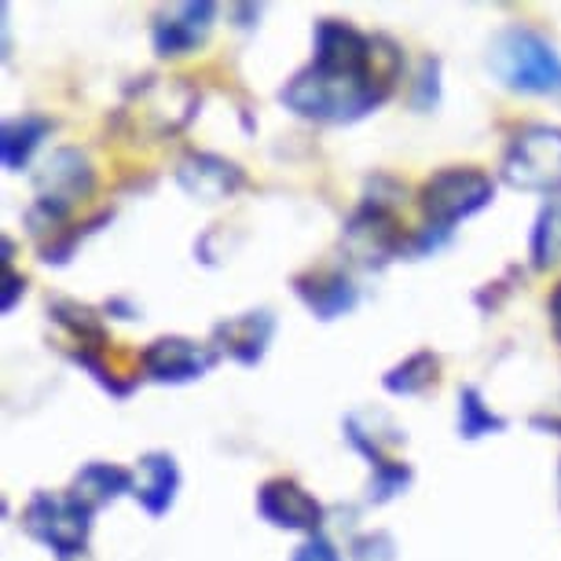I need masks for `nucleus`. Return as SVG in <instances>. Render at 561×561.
Returning <instances> with one entry per match:
<instances>
[{"instance_id": "nucleus-1", "label": "nucleus", "mask_w": 561, "mask_h": 561, "mask_svg": "<svg viewBox=\"0 0 561 561\" xmlns=\"http://www.w3.org/2000/svg\"><path fill=\"white\" fill-rule=\"evenodd\" d=\"M400 70H323L309 62L287 81L279 100L309 122H356L386 103Z\"/></svg>"}, {"instance_id": "nucleus-2", "label": "nucleus", "mask_w": 561, "mask_h": 561, "mask_svg": "<svg viewBox=\"0 0 561 561\" xmlns=\"http://www.w3.org/2000/svg\"><path fill=\"white\" fill-rule=\"evenodd\" d=\"M489 67L506 89L528 96H561V56L528 26H506L492 37Z\"/></svg>"}, {"instance_id": "nucleus-3", "label": "nucleus", "mask_w": 561, "mask_h": 561, "mask_svg": "<svg viewBox=\"0 0 561 561\" xmlns=\"http://www.w3.org/2000/svg\"><path fill=\"white\" fill-rule=\"evenodd\" d=\"M34 187H37V198L26 214V225L30 231H45V228H56L59 220L78 206V198L92 195L96 173H92V162L78 147H59L45 162V169L37 173Z\"/></svg>"}, {"instance_id": "nucleus-4", "label": "nucleus", "mask_w": 561, "mask_h": 561, "mask_svg": "<svg viewBox=\"0 0 561 561\" xmlns=\"http://www.w3.org/2000/svg\"><path fill=\"white\" fill-rule=\"evenodd\" d=\"M495 184L481 169H440L426 180L422 187V214H426V228L440 231V236H451V228L459 220L481 214L484 206L492 203Z\"/></svg>"}, {"instance_id": "nucleus-5", "label": "nucleus", "mask_w": 561, "mask_h": 561, "mask_svg": "<svg viewBox=\"0 0 561 561\" xmlns=\"http://www.w3.org/2000/svg\"><path fill=\"white\" fill-rule=\"evenodd\" d=\"M500 176L517 192H558L561 187V129L558 125H525L514 133L503 154Z\"/></svg>"}, {"instance_id": "nucleus-6", "label": "nucleus", "mask_w": 561, "mask_h": 561, "mask_svg": "<svg viewBox=\"0 0 561 561\" xmlns=\"http://www.w3.org/2000/svg\"><path fill=\"white\" fill-rule=\"evenodd\" d=\"M23 528L37 543H45L59 561H70L84 554V547H89L92 511L73 500L70 492L67 495L37 492L23 511Z\"/></svg>"}, {"instance_id": "nucleus-7", "label": "nucleus", "mask_w": 561, "mask_h": 561, "mask_svg": "<svg viewBox=\"0 0 561 561\" xmlns=\"http://www.w3.org/2000/svg\"><path fill=\"white\" fill-rule=\"evenodd\" d=\"M397 198H382V195H367L364 203L345 225L342 247L356 264L364 268H382L386 261H393L400 250H404V236L397 228L393 217Z\"/></svg>"}, {"instance_id": "nucleus-8", "label": "nucleus", "mask_w": 561, "mask_h": 561, "mask_svg": "<svg viewBox=\"0 0 561 561\" xmlns=\"http://www.w3.org/2000/svg\"><path fill=\"white\" fill-rule=\"evenodd\" d=\"M144 364V375L151 382H162V386H184V382H195L214 370L217 364V348L209 345H198L192 337H158L144 348L140 356Z\"/></svg>"}, {"instance_id": "nucleus-9", "label": "nucleus", "mask_w": 561, "mask_h": 561, "mask_svg": "<svg viewBox=\"0 0 561 561\" xmlns=\"http://www.w3.org/2000/svg\"><path fill=\"white\" fill-rule=\"evenodd\" d=\"M257 511L264 522H272L275 528H287V533L316 536V528L323 525V503L290 478L264 481L257 492Z\"/></svg>"}, {"instance_id": "nucleus-10", "label": "nucleus", "mask_w": 561, "mask_h": 561, "mask_svg": "<svg viewBox=\"0 0 561 561\" xmlns=\"http://www.w3.org/2000/svg\"><path fill=\"white\" fill-rule=\"evenodd\" d=\"M176 184L184 187L187 195L198 198V203H225L247 184L242 169L236 162L209 151H192L176 162Z\"/></svg>"}, {"instance_id": "nucleus-11", "label": "nucleus", "mask_w": 561, "mask_h": 561, "mask_svg": "<svg viewBox=\"0 0 561 561\" xmlns=\"http://www.w3.org/2000/svg\"><path fill=\"white\" fill-rule=\"evenodd\" d=\"M217 4L198 0V4H180L169 15L154 19V51L158 56H187L192 48H198L206 41V34L214 30Z\"/></svg>"}, {"instance_id": "nucleus-12", "label": "nucleus", "mask_w": 561, "mask_h": 561, "mask_svg": "<svg viewBox=\"0 0 561 561\" xmlns=\"http://www.w3.org/2000/svg\"><path fill=\"white\" fill-rule=\"evenodd\" d=\"M272 334H275V316L268 309L242 312L236 320H225L214 327V342L220 345V353H228L231 359H239V364H247V367H253L264 356Z\"/></svg>"}, {"instance_id": "nucleus-13", "label": "nucleus", "mask_w": 561, "mask_h": 561, "mask_svg": "<svg viewBox=\"0 0 561 561\" xmlns=\"http://www.w3.org/2000/svg\"><path fill=\"white\" fill-rule=\"evenodd\" d=\"M294 290L298 298L309 305V309L320 316V320H337V316L353 312L359 294L353 287V279L342 272H309L294 279Z\"/></svg>"}, {"instance_id": "nucleus-14", "label": "nucleus", "mask_w": 561, "mask_h": 561, "mask_svg": "<svg viewBox=\"0 0 561 561\" xmlns=\"http://www.w3.org/2000/svg\"><path fill=\"white\" fill-rule=\"evenodd\" d=\"M180 489V466L169 451H147L136 466V489L133 495L140 500L147 514H165L176 500Z\"/></svg>"}, {"instance_id": "nucleus-15", "label": "nucleus", "mask_w": 561, "mask_h": 561, "mask_svg": "<svg viewBox=\"0 0 561 561\" xmlns=\"http://www.w3.org/2000/svg\"><path fill=\"white\" fill-rule=\"evenodd\" d=\"M136 489V473H129L125 466H114V462H89L78 470V478L70 484V495L78 503L89 506L92 514L100 511L103 503L118 500L122 492H133Z\"/></svg>"}, {"instance_id": "nucleus-16", "label": "nucleus", "mask_w": 561, "mask_h": 561, "mask_svg": "<svg viewBox=\"0 0 561 561\" xmlns=\"http://www.w3.org/2000/svg\"><path fill=\"white\" fill-rule=\"evenodd\" d=\"M345 437L353 440V448H356V451H364V455H367L370 466H375V481H370V500H375V503H386V500H393L397 492H404V489H408V481H411V466H408V462L386 459L382 444L370 440L367 433L359 430L353 419H345Z\"/></svg>"}, {"instance_id": "nucleus-17", "label": "nucleus", "mask_w": 561, "mask_h": 561, "mask_svg": "<svg viewBox=\"0 0 561 561\" xmlns=\"http://www.w3.org/2000/svg\"><path fill=\"white\" fill-rule=\"evenodd\" d=\"M51 133V122L48 118H37V114H26V118H12L0 133V151H4V165L12 169H23L30 162V154L37 151V144L45 140Z\"/></svg>"}, {"instance_id": "nucleus-18", "label": "nucleus", "mask_w": 561, "mask_h": 561, "mask_svg": "<svg viewBox=\"0 0 561 561\" xmlns=\"http://www.w3.org/2000/svg\"><path fill=\"white\" fill-rule=\"evenodd\" d=\"M533 264L536 268H554L561 264V187L547 195L539 220L533 228Z\"/></svg>"}, {"instance_id": "nucleus-19", "label": "nucleus", "mask_w": 561, "mask_h": 561, "mask_svg": "<svg viewBox=\"0 0 561 561\" xmlns=\"http://www.w3.org/2000/svg\"><path fill=\"white\" fill-rule=\"evenodd\" d=\"M437 370H440L437 356L415 353V356H408L404 364H397L393 370H389V375L382 378V386L397 397H415V393H422V389H430L433 382H437Z\"/></svg>"}, {"instance_id": "nucleus-20", "label": "nucleus", "mask_w": 561, "mask_h": 561, "mask_svg": "<svg viewBox=\"0 0 561 561\" xmlns=\"http://www.w3.org/2000/svg\"><path fill=\"white\" fill-rule=\"evenodd\" d=\"M500 433V430H506V419H500V415H492L489 408H484V400H481V393L473 386H466L462 393H459V437H466V440H478V437H484V433Z\"/></svg>"}, {"instance_id": "nucleus-21", "label": "nucleus", "mask_w": 561, "mask_h": 561, "mask_svg": "<svg viewBox=\"0 0 561 561\" xmlns=\"http://www.w3.org/2000/svg\"><path fill=\"white\" fill-rule=\"evenodd\" d=\"M51 316H56V323L59 327H67V331H73L81 337V342H92V345H103V323H100V316L92 312V309H84V305L78 301H51Z\"/></svg>"}, {"instance_id": "nucleus-22", "label": "nucleus", "mask_w": 561, "mask_h": 561, "mask_svg": "<svg viewBox=\"0 0 561 561\" xmlns=\"http://www.w3.org/2000/svg\"><path fill=\"white\" fill-rule=\"evenodd\" d=\"M353 558L356 561H393V539H389L386 533L356 539V543H353Z\"/></svg>"}, {"instance_id": "nucleus-23", "label": "nucleus", "mask_w": 561, "mask_h": 561, "mask_svg": "<svg viewBox=\"0 0 561 561\" xmlns=\"http://www.w3.org/2000/svg\"><path fill=\"white\" fill-rule=\"evenodd\" d=\"M437 70H440V62H437V59H426V62H422L419 89H415V107H419V111H430L433 103H437Z\"/></svg>"}, {"instance_id": "nucleus-24", "label": "nucleus", "mask_w": 561, "mask_h": 561, "mask_svg": "<svg viewBox=\"0 0 561 561\" xmlns=\"http://www.w3.org/2000/svg\"><path fill=\"white\" fill-rule=\"evenodd\" d=\"M73 359H78L81 367H89L92 375H96V382H100V386H107L114 397H129L133 382H118V378H114L111 370L100 364V356H96V353H78V356H73Z\"/></svg>"}, {"instance_id": "nucleus-25", "label": "nucleus", "mask_w": 561, "mask_h": 561, "mask_svg": "<svg viewBox=\"0 0 561 561\" xmlns=\"http://www.w3.org/2000/svg\"><path fill=\"white\" fill-rule=\"evenodd\" d=\"M290 561H342V558H337V550H334L331 539L316 533V536L305 539V543H301L298 550H294V558H290Z\"/></svg>"}, {"instance_id": "nucleus-26", "label": "nucleus", "mask_w": 561, "mask_h": 561, "mask_svg": "<svg viewBox=\"0 0 561 561\" xmlns=\"http://www.w3.org/2000/svg\"><path fill=\"white\" fill-rule=\"evenodd\" d=\"M4 312H12L15 309V298H19V290H23V279L15 275L12 264H4Z\"/></svg>"}, {"instance_id": "nucleus-27", "label": "nucleus", "mask_w": 561, "mask_h": 561, "mask_svg": "<svg viewBox=\"0 0 561 561\" xmlns=\"http://www.w3.org/2000/svg\"><path fill=\"white\" fill-rule=\"evenodd\" d=\"M547 312H550V331H554V337L561 342V283L554 287V294H550L547 301Z\"/></svg>"}]
</instances>
